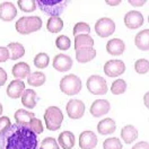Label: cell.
Listing matches in <instances>:
<instances>
[{"label":"cell","instance_id":"cell-1","mask_svg":"<svg viewBox=\"0 0 149 149\" xmlns=\"http://www.w3.org/2000/svg\"><path fill=\"white\" fill-rule=\"evenodd\" d=\"M37 134L17 123L0 134V149H37Z\"/></svg>","mask_w":149,"mask_h":149},{"label":"cell","instance_id":"cell-2","mask_svg":"<svg viewBox=\"0 0 149 149\" xmlns=\"http://www.w3.org/2000/svg\"><path fill=\"white\" fill-rule=\"evenodd\" d=\"M16 31L22 35H28L40 31L42 27V19L38 16H29V17H20L16 22Z\"/></svg>","mask_w":149,"mask_h":149},{"label":"cell","instance_id":"cell-3","mask_svg":"<svg viewBox=\"0 0 149 149\" xmlns=\"http://www.w3.org/2000/svg\"><path fill=\"white\" fill-rule=\"evenodd\" d=\"M36 5L44 14L53 17V16H59L60 14L65 11L68 1L65 0H37Z\"/></svg>","mask_w":149,"mask_h":149},{"label":"cell","instance_id":"cell-4","mask_svg":"<svg viewBox=\"0 0 149 149\" xmlns=\"http://www.w3.org/2000/svg\"><path fill=\"white\" fill-rule=\"evenodd\" d=\"M44 121L47 130L56 131L60 129L62 121H63V114L61 110L56 106H49L44 112Z\"/></svg>","mask_w":149,"mask_h":149},{"label":"cell","instance_id":"cell-5","mask_svg":"<svg viewBox=\"0 0 149 149\" xmlns=\"http://www.w3.org/2000/svg\"><path fill=\"white\" fill-rule=\"evenodd\" d=\"M81 80L76 74H67L60 81V89L65 95L74 96L81 91Z\"/></svg>","mask_w":149,"mask_h":149},{"label":"cell","instance_id":"cell-6","mask_svg":"<svg viewBox=\"0 0 149 149\" xmlns=\"http://www.w3.org/2000/svg\"><path fill=\"white\" fill-rule=\"evenodd\" d=\"M87 89L94 95H105L109 91L106 80L97 74H93L87 79Z\"/></svg>","mask_w":149,"mask_h":149},{"label":"cell","instance_id":"cell-7","mask_svg":"<svg viewBox=\"0 0 149 149\" xmlns=\"http://www.w3.org/2000/svg\"><path fill=\"white\" fill-rule=\"evenodd\" d=\"M95 32L100 37H109L115 32V23L113 19L103 17L95 24Z\"/></svg>","mask_w":149,"mask_h":149},{"label":"cell","instance_id":"cell-8","mask_svg":"<svg viewBox=\"0 0 149 149\" xmlns=\"http://www.w3.org/2000/svg\"><path fill=\"white\" fill-rule=\"evenodd\" d=\"M65 110H67V114L70 119L77 120V119L83 118V115H84L85 104L80 100H70L67 103Z\"/></svg>","mask_w":149,"mask_h":149},{"label":"cell","instance_id":"cell-9","mask_svg":"<svg viewBox=\"0 0 149 149\" xmlns=\"http://www.w3.org/2000/svg\"><path fill=\"white\" fill-rule=\"evenodd\" d=\"M125 71V65L122 60H109L104 65V72L107 77H119Z\"/></svg>","mask_w":149,"mask_h":149},{"label":"cell","instance_id":"cell-10","mask_svg":"<svg viewBox=\"0 0 149 149\" xmlns=\"http://www.w3.org/2000/svg\"><path fill=\"white\" fill-rule=\"evenodd\" d=\"M143 24V16L140 11L131 10L128 11L124 16V25L130 29L139 28Z\"/></svg>","mask_w":149,"mask_h":149},{"label":"cell","instance_id":"cell-11","mask_svg":"<svg viewBox=\"0 0 149 149\" xmlns=\"http://www.w3.org/2000/svg\"><path fill=\"white\" fill-rule=\"evenodd\" d=\"M97 136L93 131L86 130L79 136V147L81 149H94L97 146Z\"/></svg>","mask_w":149,"mask_h":149},{"label":"cell","instance_id":"cell-12","mask_svg":"<svg viewBox=\"0 0 149 149\" xmlns=\"http://www.w3.org/2000/svg\"><path fill=\"white\" fill-rule=\"evenodd\" d=\"M111 109V104L106 100H96L91 106V114L94 118H101L106 115Z\"/></svg>","mask_w":149,"mask_h":149},{"label":"cell","instance_id":"cell-13","mask_svg":"<svg viewBox=\"0 0 149 149\" xmlns=\"http://www.w3.org/2000/svg\"><path fill=\"white\" fill-rule=\"evenodd\" d=\"M53 68L60 71V72H65V71H68L71 69L72 67V59L67 54H63V53H60L58 56H54L53 59Z\"/></svg>","mask_w":149,"mask_h":149},{"label":"cell","instance_id":"cell-14","mask_svg":"<svg viewBox=\"0 0 149 149\" xmlns=\"http://www.w3.org/2000/svg\"><path fill=\"white\" fill-rule=\"evenodd\" d=\"M17 16V9L14 3L3 1L0 5V19L3 22H11Z\"/></svg>","mask_w":149,"mask_h":149},{"label":"cell","instance_id":"cell-15","mask_svg":"<svg viewBox=\"0 0 149 149\" xmlns=\"http://www.w3.org/2000/svg\"><path fill=\"white\" fill-rule=\"evenodd\" d=\"M24 91H25V83L23 80L15 79V80H13L8 85V87H7V95L10 98L16 100V98H18V97H20L23 95Z\"/></svg>","mask_w":149,"mask_h":149},{"label":"cell","instance_id":"cell-16","mask_svg":"<svg viewBox=\"0 0 149 149\" xmlns=\"http://www.w3.org/2000/svg\"><path fill=\"white\" fill-rule=\"evenodd\" d=\"M20 97H22V104H23L26 109H29V110L34 109V107L36 106L37 101H38L36 92H35L34 89H31V88L25 89L23 95H22Z\"/></svg>","mask_w":149,"mask_h":149},{"label":"cell","instance_id":"cell-17","mask_svg":"<svg viewBox=\"0 0 149 149\" xmlns=\"http://www.w3.org/2000/svg\"><path fill=\"white\" fill-rule=\"evenodd\" d=\"M125 50V44L120 38H112L106 44V51L111 56H121Z\"/></svg>","mask_w":149,"mask_h":149},{"label":"cell","instance_id":"cell-18","mask_svg":"<svg viewBox=\"0 0 149 149\" xmlns=\"http://www.w3.org/2000/svg\"><path fill=\"white\" fill-rule=\"evenodd\" d=\"M56 141H58V145L61 146V148L71 149L74 148L76 138H74V134L71 131H63L59 134V138Z\"/></svg>","mask_w":149,"mask_h":149},{"label":"cell","instance_id":"cell-19","mask_svg":"<svg viewBox=\"0 0 149 149\" xmlns=\"http://www.w3.org/2000/svg\"><path fill=\"white\" fill-rule=\"evenodd\" d=\"M115 130H116V124H115V121L111 118H106L97 124V132L102 136L112 134Z\"/></svg>","mask_w":149,"mask_h":149},{"label":"cell","instance_id":"cell-20","mask_svg":"<svg viewBox=\"0 0 149 149\" xmlns=\"http://www.w3.org/2000/svg\"><path fill=\"white\" fill-rule=\"evenodd\" d=\"M14 118H15V121L19 125H23V127H27L29 124V122L32 119L35 118V114L32 113V112H28L24 109H19L15 112L14 114Z\"/></svg>","mask_w":149,"mask_h":149},{"label":"cell","instance_id":"cell-21","mask_svg":"<svg viewBox=\"0 0 149 149\" xmlns=\"http://www.w3.org/2000/svg\"><path fill=\"white\" fill-rule=\"evenodd\" d=\"M96 50L94 47H87V49H80L76 51V59L79 63H86L92 61L96 56Z\"/></svg>","mask_w":149,"mask_h":149},{"label":"cell","instance_id":"cell-22","mask_svg":"<svg viewBox=\"0 0 149 149\" xmlns=\"http://www.w3.org/2000/svg\"><path fill=\"white\" fill-rule=\"evenodd\" d=\"M11 72H13V76L16 79L22 80V79H25V78H27L28 76H29L31 68H29V65L26 62H18V63H16L13 67Z\"/></svg>","mask_w":149,"mask_h":149},{"label":"cell","instance_id":"cell-23","mask_svg":"<svg viewBox=\"0 0 149 149\" xmlns=\"http://www.w3.org/2000/svg\"><path fill=\"white\" fill-rule=\"evenodd\" d=\"M134 44L141 51H148L149 49V31L143 29L134 37Z\"/></svg>","mask_w":149,"mask_h":149},{"label":"cell","instance_id":"cell-24","mask_svg":"<svg viewBox=\"0 0 149 149\" xmlns=\"http://www.w3.org/2000/svg\"><path fill=\"white\" fill-rule=\"evenodd\" d=\"M121 138L125 143H132L134 140L138 138V130L133 125L128 124V125L122 128Z\"/></svg>","mask_w":149,"mask_h":149},{"label":"cell","instance_id":"cell-25","mask_svg":"<svg viewBox=\"0 0 149 149\" xmlns=\"http://www.w3.org/2000/svg\"><path fill=\"white\" fill-rule=\"evenodd\" d=\"M7 49L9 50L10 58L11 60H18L22 56L25 54V47H23V44H20L18 42H11L8 44Z\"/></svg>","mask_w":149,"mask_h":149},{"label":"cell","instance_id":"cell-26","mask_svg":"<svg viewBox=\"0 0 149 149\" xmlns=\"http://www.w3.org/2000/svg\"><path fill=\"white\" fill-rule=\"evenodd\" d=\"M94 47V40L91 35H79L74 37V50Z\"/></svg>","mask_w":149,"mask_h":149},{"label":"cell","instance_id":"cell-27","mask_svg":"<svg viewBox=\"0 0 149 149\" xmlns=\"http://www.w3.org/2000/svg\"><path fill=\"white\" fill-rule=\"evenodd\" d=\"M47 28L51 33H59L63 28V20L59 16H53L47 19Z\"/></svg>","mask_w":149,"mask_h":149},{"label":"cell","instance_id":"cell-28","mask_svg":"<svg viewBox=\"0 0 149 149\" xmlns=\"http://www.w3.org/2000/svg\"><path fill=\"white\" fill-rule=\"evenodd\" d=\"M47 80V77L45 74L41 71H35V72H32L29 74V76L27 77V83L28 85L33 86V87H40L45 83Z\"/></svg>","mask_w":149,"mask_h":149},{"label":"cell","instance_id":"cell-29","mask_svg":"<svg viewBox=\"0 0 149 149\" xmlns=\"http://www.w3.org/2000/svg\"><path fill=\"white\" fill-rule=\"evenodd\" d=\"M50 63V56H47V53H44V52H41V53H38L35 56L34 58V65L36 68L38 69H44V68H47V65Z\"/></svg>","mask_w":149,"mask_h":149},{"label":"cell","instance_id":"cell-30","mask_svg":"<svg viewBox=\"0 0 149 149\" xmlns=\"http://www.w3.org/2000/svg\"><path fill=\"white\" fill-rule=\"evenodd\" d=\"M74 37L76 36H79V35H89L91 33V27L87 23H84V22H79L74 25Z\"/></svg>","mask_w":149,"mask_h":149},{"label":"cell","instance_id":"cell-31","mask_svg":"<svg viewBox=\"0 0 149 149\" xmlns=\"http://www.w3.org/2000/svg\"><path fill=\"white\" fill-rule=\"evenodd\" d=\"M127 91V83L124 79H116L115 81L112 83L111 92L114 95H121Z\"/></svg>","mask_w":149,"mask_h":149},{"label":"cell","instance_id":"cell-32","mask_svg":"<svg viewBox=\"0 0 149 149\" xmlns=\"http://www.w3.org/2000/svg\"><path fill=\"white\" fill-rule=\"evenodd\" d=\"M19 9L25 13H32L36 9L37 5L35 0H19L17 2Z\"/></svg>","mask_w":149,"mask_h":149},{"label":"cell","instance_id":"cell-33","mask_svg":"<svg viewBox=\"0 0 149 149\" xmlns=\"http://www.w3.org/2000/svg\"><path fill=\"white\" fill-rule=\"evenodd\" d=\"M56 45L59 50H61V51H67L68 49H70L71 41H70L69 37L65 36V35H60V36L56 37Z\"/></svg>","mask_w":149,"mask_h":149},{"label":"cell","instance_id":"cell-34","mask_svg":"<svg viewBox=\"0 0 149 149\" xmlns=\"http://www.w3.org/2000/svg\"><path fill=\"white\" fill-rule=\"evenodd\" d=\"M134 70L140 74H145L149 70V62L147 59H139L134 63Z\"/></svg>","mask_w":149,"mask_h":149},{"label":"cell","instance_id":"cell-35","mask_svg":"<svg viewBox=\"0 0 149 149\" xmlns=\"http://www.w3.org/2000/svg\"><path fill=\"white\" fill-rule=\"evenodd\" d=\"M27 128L31 131H33L35 134H40V133H42L43 130H44V127L42 124V121L40 119H37V118H34V119L31 120L29 124L27 125Z\"/></svg>","mask_w":149,"mask_h":149},{"label":"cell","instance_id":"cell-36","mask_svg":"<svg viewBox=\"0 0 149 149\" xmlns=\"http://www.w3.org/2000/svg\"><path fill=\"white\" fill-rule=\"evenodd\" d=\"M104 149H122V143L118 138H109L103 142Z\"/></svg>","mask_w":149,"mask_h":149},{"label":"cell","instance_id":"cell-37","mask_svg":"<svg viewBox=\"0 0 149 149\" xmlns=\"http://www.w3.org/2000/svg\"><path fill=\"white\" fill-rule=\"evenodd\" d=\"M40 149H60L58 141L54 138L47 137L45 139H43V141L41 142V147Z\"/></svg>","mask_w":149,"mask_h":149},{"label":"cell","instance_id":"cell-38","mask_svg":"<svg viewBox=\"0 0 149 149\" xmlns=\"http://www.w3.org/2000/svg\"><path fill=\"white\" fill-rule=\"evenodd\" d=\"M11 125V122L8 116H1L0 118V134H2L5 131H7Z\"/></svg>","mask_w":149,"mask_h":149},{"label":"cell","instance_id":"cell-39","mask_svg":"<svg viewBox=\"0 0 149 149\" xmlns=\"http://www.w3.org/2000/svg\"><path fill=\"white\" fill-rule=\"evenodd\" d=\"M10 58L9 50L6 47H0V62H5Z\"/></svg>","mask_w":149,"mask_h":149},{"label":"cell","instance_id":"cell-40","mask_svg":"<svg viewBox=\"0 0 149 149\" xmlns=\"http://www.w3.org/2000/svg\"><path fill=\"white\" fill-rule=\"evenodd\" d=\"M7 79H8L7 72H6V71H5L2 68H0V87H1V86H3V85L6 84Z\"/></svg>","mask_w":149,"mask_h":149},{"label":"cell","instance_id":"cell-41","mask_svg":"<svg viewBox=\"0 0 149 149\" xmlns=\"http://www.w3.org/2000/svg\"><path fill=\"white\" fill-rule=\"evenodd\" d=\"M131 149H149V145L147 141H141V142H137Z\"/></svg>","mask_w":149,"mask_h":149},{"label":"cell","instance_id":"cell-42","mask_svg":"<svg viewBox=\"0 0 149 149\" xmlns=\"http://www.w3.org/2000/svg\"><path fill=\"white\" fill-rule=\"evenodd\" d=\"M129 3L132 5V6H136V7H142L145 3H146V1H137V0H130L129 1Z\"/></svg>","mask_w":149,"mask_h":149},{"label":"cell","instance_id":"cell-43","mask_svg":"<svg viewBox=\"0 0 149 149\" xmlns=\"http://www.w3.org/2000/svg\"><path fill=\"white\" fill-rule=\"evenodd\" d=\"M121 1L120 0H116V1H110V0H106V5H110V6H118L120 5Z\"/></svg>","mask_w":149,"mask_h":149},{"label":"cell","instance_id":"cell-44","mask_svg":"<svg viewBox=\"0 0 149 149\" xmlns=\"http://www.w3.org/2000/svg\"><path fill=\"white\" fill-rule=\"evenodd\" d=\"M145 105L148 107V93L145 95Z\"/></svg>","mask_w":149,"mask_h":149},{"label":"cell","instance_id":"cell-45","mask_svg":"<svg viewBox=\"0 0 149 149\" xmlns=\"http://www.w3.org/2000/svg\"><path fill=\"white\" fill-rule=\"evenodd\" d=\"M2 111H3V109H2V105H1V103H0V115L2 114Z\"/></svg>","mask_w":149,"mask_h":149}]
</instances>
